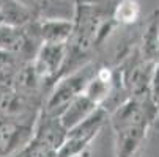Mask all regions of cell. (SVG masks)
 Returning a JSON list of instances; mask_svg holds the SVG:
<instances>
[{"label": "cell", "mask_w": 159, "mask_h": 157, "mask_svg": "<svg viewBox=\"0 0 159 157\" xmlns=\"http://www.w3.org/2000/svg\"><path fill=\"white\" fill-rule=\"evenodd\" d=\"M101 77H102V79H109V72L102 71V72H101Z\"/></svg>", "instance_id": "2"}, {"label": "cell", "mask_w": 159, "mask_h": 157, "mask_svg": "<svg viewBox=\"0 0 159 157\" xmlns=\"http://www.w3.org/2000/svg\"><path fill=\"white\" fill-rule=\"evenodd\" d=\"M135 14H137V5H135L134 2H129V0L123 2V5L117 11V17L121 19V20H126V22L132 20L135 17Z\"/></svg>", "instance_id": "1"}]
</instances>
